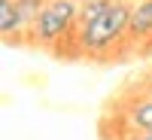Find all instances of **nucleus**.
<instances>
[{"label":"nucleus","instance_id":"f257e3e1","mask_svg":"<svg viewBox=\"0 0 152 140\" xmlns=\"http://www.w3.org/2000/svg\"><path fill=\"white\" fill-rule=\"evenodd\" d=\"M131 12H134V6L122 3V0H113L97 18L85 21L79 28V46L85 52H104V49H110L122 34H128Z\"/></svg>","mask_w":152,"mask_h":140},{"label":"nucleus","instance_id":"f03ea898","mask_svg":"<svg viewBox=\"0 0 152 140\" xmlns=\"http://www.w3.org/2000/svg\"><path fill=\"white\" fill-rule=\"evenodd\" d=\"M76 18H79V0H49L46 9L40 12V18H37V24L31 28L34 43H40V46L58 43L73 28Z\"/></svg>","mask_w":152,"mask_h":140},{"label":"nucleus","instance_id":"7ed1b4c3","mask_svg":"<svg viewBox=\"0 0 152 140\" xmlns=\"http://www.w3.org/2000/svg\"><path fill=\"white\" fill-rule=\"evenodd\" d=\"M128 34H134V37H146V34H152V0H140V3L134 6Z\"/></svg>","mask_w":152,"mask_h":140},{"label":"nucleus","instance_id":"20e7f679","mask_svg":"<svg viewBox=\"0 0 152 140\" xmlns=\"http://www.w3.org/2000/svg\"><path fill=\"white\" fill-rule=\"evenodd\" d=\"M24 28L21 24V12L15 6V0H0V34L3 37H12Z\"/></svg>","mask_w":152,"mask_h":140},{"label":"nucleus","instance_id":"39448f33","mask_svg":"<svg viewBox=\"0 0 152 140\" xmlns=\"http://www.w3.org/2000/svg\"><path fill=\"white\" fill-rule=\"evenodd\" d=\"M128 122L137 131H152V97L137 100V104L128 107Z\"/></svg>","mask_w":152,"mask_h":140},{"label":"nucleus","instance_id":"423d86ee","mask_svg":"<svg viewBox=\"0 0 152 140\" xmlns=\"http://www.w3.org/2000/svg\"><path fill=\"white\" fill-rule=\"evenodd\" d=\"M15 6L21 12V24H37V18H40V12L46 9V0H15Z\"/></svg>","mask_w":152,"mask_h":140},{"label":"nucleus","instance_id":"0eeeda50","mask_svg":"<svg viewBox=\"0 0 152 140\" xmlns=\"http://www.w3.org/2000/svg\"><path fill=\"white\" fill-rule=\"evenodd\" d=\"M110 3H113V0H82V3H79V21L85 24V21L97 18V15H100V12H104Z\"/></svg>","mask_w":152,"mask_h":140},{"label":"nucleus","instance_id":"6e6552de","mask_svg":"<svg viewBox=\"0 0 152 140\" xmlns=\"http://www.w3.org/2000/svg\"><path fill=\"white\" fill-rule=\"evenodd\" d=\"M131 140H152V131H137Z\"/></svg>","mask_w":152,"mask_h":140}]
</instances>
